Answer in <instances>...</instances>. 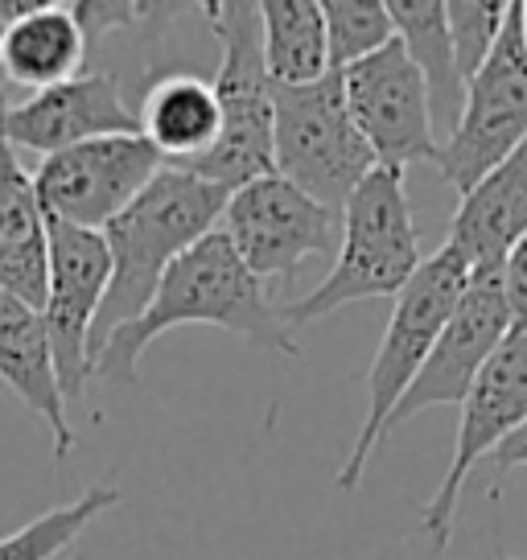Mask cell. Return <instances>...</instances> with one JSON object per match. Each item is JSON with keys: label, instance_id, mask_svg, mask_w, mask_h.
Returning a JSON list of instances; mask_svg holds the SVG:
<instances>
[{"label": "cell", "instance_id": "obj_9", "mask_svg": "<svg viewBox=\"0 0 527 560\" xmlns=\"http://www.w3.org/2000/svg\"><path fill=\"white\" fill-rule=\"evenodd\" d=\"M165 165L149 140L99 137L42 158L30 182L42 214L67 228L104 231Z\"/></svg>", "mask_w": 527, "mask_h": 560}, {"label": "cell", "instance_id": "obj_3", "mask_svg": "<svg viewBox=\"0 0 527 560\" xmlns=\"http://www.w3.org/2000/svg\"><path fill=\"white\" fill-rule=\"evenodd\" d=\"M421 264V231L405 190V170L375 165L342 202V240L330 277L309 298L284 305V326H309L351 301L400 298Z\"/></svg>", "mask_w": 527, "mask_h": 560}, {"label": "cell", "instance_id": "obj_31", "mask_svg": "<svg viewBox=\"0 0 527 560\" xmlns=\"http://www.w3.org/2000/svg\"><path fill=\"white\" fill-rule=\"evenodd\" d=\"M0 95H4V91H0Z\"/></svg>", "mask_w": 527, "mask_h": 560}, {"label": "cell", "instance_id": "obj_24", "mask_svg": "<svg viewBox=\"0 0 527 560\" xmlns=\"http://www.w3.org/2000/svg\"><path fill=\"white\" fill-rule=\"evenodd\" d=\"M503 18H507L503 0H449L445 4V25H449V42H454L461 83H470L475 70L487 62L494 37L503 30Z\"/></svg>", "mask_w": 527, "mask_h": 560}, {"label": "cell", "instance_id": "obj_4", "mask_svg": "<svg viewBox=\"0 0 527 560\" xmlns=\"http://www.w3.org/2000/svg\"><path fill=\"white\" fill-rule=\"evenodd\" d=\"M466 280H470V264L461 260L454 247H441L400 289L396 310L387 317L384 342H379L375 363L367 371V417H363V429H359V438H354L342 470L335 474V487L342 494H351L363 482L371 454L387 438L391 408L405 400L408 384L424 368V359H429V350L437 342V334L445 330V322L454 314L457 298L466 293Z\"/></svg>", "mask_w": 527, "mask_h": 560}, {"label": "cell", "instance_id": "obj_23", "mask_svg": "<svg viewBox=\"0 0 527 560\" xmlns=\"http://www.w3.org/2000/svg\"><path fill=\"white\" fill-rule=\"evenodd\" d=\"M321 21H326V46H330L335 70L384 50L396 37L379 0H330V4H321Z\"/></svg>", "mask_w": 527, "mask_h": 560}, {"label": "cell", "instance_id": "obj_8", "mask_svg": "<svg viewBox=\"0 0 527 560\" xmlns=\"http://www.w3.org/2000/svg\"><path fill=\"white\" fill-rule=\"evenodd\" d=\"M219 223L235 256L260 284L293 280L309 256H330L342 240V210L309 198L281 174L231 190Z\"/></svg>", "mask_w": 527, "mask_h": 560}, {"label": "cell", "instance_id": "obj_17", "mask_svg": "<svg viewBox=\"0 0 527 560\" xmlns=\"http://www.w3.org/2000/svg\"><path fill=\"white\" fill-rule=\"evenodd\" d=\"M87 37L74 4H13L0 34V74L17 88L46 91L83 70Z\"/></svg>", "mask_w": 527, "mask_h": 560}, {"label": "cell", "instance_id": "obj_19", "mask_svg": "<svg viewBox=\"0 0 527 560\" xmlns=\"http://www.w3.org/2000/svg\"><path fill=\"white\" fill-rule=\"evenodd\" d=\"M137 132L161 153L165 165H194L219 140V100L198 74H161L144 91Z\"/></svg>", "mask_w": 527, "mask_h": 560}, {"label": "cell", "instance_id": "obj_1", "mask_svg": "<svg viewBox=\"0 0 527 560\" xmlns=\"http://www.w3.org/2000/svg\"><path fill=\"white\" fill-rule=\"evenodd\" d=\"M174 326H219L247 338L251 347L301 359V347L293 342V330L284 326L281 305L268 301L264 284L247 272L219 228L165 268L144 314L107 338L91 363V375L107 384H132L149 342H157Z\"/></svg>", "mask_w": 527, "mask_h": 560}, {"label": "cell", "instance_id": "obj_7", "mask_svg": "<svg viewBox=\"0 0 527 560\" xmlns=\"http://www.w3.org/2000/svg\"><path fill=\"white\" fill-rule=\"evenodd\" d=\"M527 140V50H524V4H507L503 30L494 37L487 62L466 83L461 116L454 132L437 144L441 177L454 190H475L499 161Z\"/></svg>", "mask_w": 527, "mask_h": 560}, {"label": "cell", "instance_id": "obj_15", "mask_svg": "<svg viewBox=\"0 0 527 560\" xmlns=\"http://www.w3.org/2000/svg\"><path fill=\"white\" fill-rule=\"evenodd\" d=\"M527 231V140L494 165L475 190L461 194L445 247H454L470 272H503L507 252Z\"/></svg>", "mask_w": 527, "mask_h": 560}, {"label": "cell", "instance_id": "obj_18", "mask_svg": "<svg viewBox=\"0 0 527 560\" xmlns=\"http://www.w3.org/2000/svg\"><path fill=\"white\" fill-rule=\"evenodd\" d=\"M50 277V235L34 198V182L13 149L0 161V293L42 314Z\"/></svg>", "mask_w": 527, "mask_h": 560}, {"label": "cell", "instance_id": "obj_21", "mask_svg": "<svg viewBox=\"0 0 527 560\" xmlns=\"http://www.w3.org/2000/svg\"><path fill=\"white\" fill-rule=\"evenodd\" d=\"M256 9H260L264 70L272 88H309L335 70L317 0H264Z\"/></svg>", "mask_w": 527, "mask_h": 560}, {"label": "cell", "instance_id": "obj_20", "mask_svg": "<svg viewBox=\"0 0 527 560\" xmlns=\"http://www.w3.org/2000/svg\"><path fill=\"white\" fill-rule=\"evenodd\" d=\"M384 9L396 42L405 46L408 62L424 79L433 132H437V124L445 132H454L461 100H466V83L457 74L454 42H449V25H445V0H387Z\"/></svg>", "mask_w": 527, "mask_h": 560}, {"label": "cell", "instance_id": "obj_30", "mask_svg": "<svg viewBox=\"0 0 527 560\" xmlns=\"http://www.w3.org/2000/svg\"><path fill=\"white\" fill-rule=\"evenodd\" d=\"M499 560H515V557H499Z\"/></svg>", "mask_w": 527, "mask_h": 560}, {"label": "cell", "instance_id": "obj_11", "mask_svg": "<svg viewBox=\"0 0 527 560\" xmlns=\"http://www.w3.org/2000/svg\"><path fill=\"white\" fill-rule=\"evenodd\" d=\"M342 100L375 165L408 170L437 161V132L429 116V91L405 46L391 37L384 50L338 70Z\"/></svg>", "mask_w": 527, "mask_h": 560}, {"label": "cell", "instance_id": "obj_25", "mask_svg": "<svg viewBox=\"0 0 527 560\" xmlns=\"http://www.w3.org/2000/svg\"><path fill=\"white\" fill-rule=\"evenodd\" d=\"M503 298L511 310V330H527V231L503 260Z\"/></svg>", "mask_w": 527, "mask_h": 560}, {"label": "cell", "instance_id": "obj_27", "mask_svg": "<svg viewBox=\"0 0 527 560\" xmlns=\"http://www.w3.org/2000/svg\"><path fill=\"white\" fill-rule=\"evenodd\" d=\"M9 18H13V4H4V0H0V34H4V25H9Z\"/></svg>", "mask_w": 527, "mask_h": 560}, {"label": "cell", "instance_id": "obj_22", "mask_svg": "<svg viewBox=\"0 0 527 560\" xmlns=\"http://www.w3.org/2000/svg\"><path fill=\"white\" fill-rule=\"evenodd\" d=\"M116 503H120V487H107V482L91 487L83 499L37 515L25 527H17L13 536H0V560H58L62 548H71Z\"/></svg>", "mask_w": 527, "mask_h": 560}, {"label": "cell", "instance_id": "obj_5", "mask_svg": "<svg viewBox=\"0 0 527 560\" xmlns=\"http://www.w3.org/2000/svg\"><path fill=\"white\" fill-rule=\"evenodd\" d=\"M202 18L223 46L211 83L219 100V140L186 170L231 194L272 174V83L264 70L256 4H202Z\"/></svg>", "mask_w": 527, "mask_h": 560}, {"label": "cell", "instance_id": "obj_13", "mask_svg": "<svg viewBox=\"0 0 527 560\" xmlns=\"http://www.w3.org/2000/svg\"><path fill=\"white\" fill-rule=\"evenodd\" d=\"M511 334V310L503 298V272H470L466 293L457 298L454 314L437 334V342L429 350L424 368L417 380L408 384L405 400L391 408L387 417V433L396 424L412 420L424 408H445V404H461L478 371L487 368L499 342Z\"/></svg>", "mask_w": 527, "mask_h": 560}, {"label": "cell", "instance_id": "obj_14", "mask_svg": "<svg viewBox=\"0 0 527 560\" xmlns=\"http://www.w3.org/2000/svg\"><path fill=\"white\" fill-rule=\"evenodd\" d=\"M137 137V107H128L112 70H87L67 83L34 91L25 104H0V140L17 153H62L83 140Z\"/></svg>", "mask_w": 527, "mask_h": 560}, {"label": "cell", "instance_id": "obj_2", "mask_svg": "<svg viewBox=\"0 0 527 560\" xmlns=\"http://www.w3.org/2000/svg\"><path fill=\"white\" fill-rule=\"evenodd\" d=\"M227 198L231 194L223 186L202 182L190 170L161 165L157 177L99 231L112 272L91 326V363L112 334L144 314L165 268L219 228Z\"/></svg>", "mask_w": 527, "mask_h": 560}, {"label": "cell", "instance_id": "obj_26", "mask_svg": "<svg viewBox=\"0 0 527 560\" xmlns=\"http://www.w3.org/2000/svg\"><path fill=\"white\" fill-rule=\"evenodd\" d=\"M487 457H491L494 474H511V470H519V466H527V420L515 433H507V438L499 441Z\"/></svg>", "mask_w": 527, "mask_h": 560}, {"label": "cell", "instance_id": "obj_16", "mask_svg": "<svg viewBox=\"0 0 527 560\" xmlns=\"http://www.w3.org/2000/svg\"><path fill=\"white\" fill-rule=\"evenodd\" d=\"M0 384L13 387L17 400L46 420L54 438V457L71 454V408H67L62 387H58V371H54L50 338H46L42 314L21 305L9 293H0Z\"/></svg>", "mask_w": 527, "mask_h": 560}, {"label": "cell", "instance_id": "obj_28", "mask_svg": "<svg viewBox=\"0 0 527 560\" xmlns=\"http://www.w3.org/2000/svg\"><path fill=\"white\" fill-rule=\"evenodd\" d=\"M524 50H527V4H524Z\"/></svg>", "mask_w": 527, "mask_h": 560}, {"label": "cell", "instance_id": "obj_6", "mask_svg": "<svg viewBox=\"0 0 527 560\" xmlns=\"http://www.w3.org/2000/svg\"><path fill=\"white\" fill-rule=\"evenodd\" d=\"M371 170L375 158L347 112L338 70L309 88H272V174L342 210Z\"/></svg>", "mask_w": 527, "mask_h": 560}, {"label": "cell", "instance_id": "obj_29", "mask_svg": "<svg viewBox=\"0 0 527 560\" xmlns=\"http://www.w3.org/2000/svg\"><path fill=\"white\" fill-rule=\"evenodd\" d=\"M0 104H4V95H0ZM4 149H9V144H4V140H0V161H4Z\"/></svg>", "mask_w": 527, "mask_h": 560}, {"label": "cell", "instance_id": "obj_12", "mask_svg": "<svg viewBox=\"0 0 527 560\" xmlns=\"http://www.w3.org/2000/svg\"><path fill=\"white\" fill-rule=\"evenodd\" d=\"M50 277H46V301H42V326L50 338L54 371L67 408L83 404L91 384V326L107 293V247L99 231L50 223Z\"/></svg>", "mask_w": 527, "mask_h": 560}, {"label": "cell", "instance_id": "obj_10", "mask_svg": "<svg viewBox=\"0 0 527 560\" xmlns=\"http://www.w3.org/2000/svg\"><path fill=\"white\" fill-rule=\"evenodd\" d=\"M457 408H461V424H457L449 470H445L441 487L433 490V499L424 503L421 515V532L429 536L433 552L449 548L454 515L470 470L527 420V330H511L499 342V350L487 359V368L478 371V380Z\"/></svg>", "mask_w": 527, "mask_h": 560}]
</instances>
